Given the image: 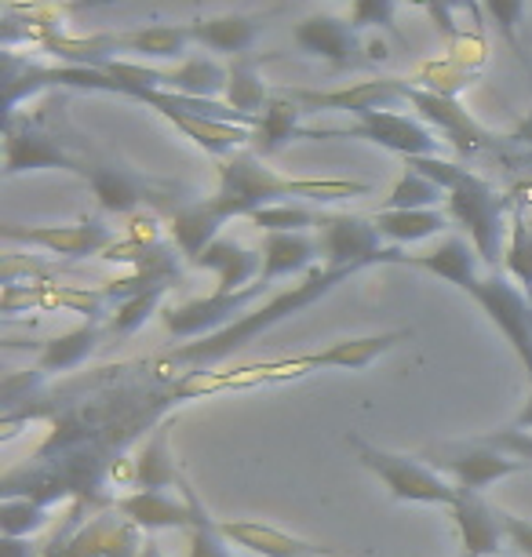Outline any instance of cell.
<instances>
[{
	"label": "cell",
	"mask_w": 532,
	"mask_h": 557,
	"mask_svg": "<svg viewBox=\"0 0 532 557\" xmlns=\"http://www.w3.org/2000/svg\"><path fill=\"white\" fill-rule=\"evenodd\" d=\"M354 273H358L354 267H325V262H321V267H314L310 273H302L296 285H285L281 292H274L270 299L259 302V307L248 310L245 318H237L231 329H223L215 335H205V339H197V343H186V346H180V350H169L164 357H153V361H158V368L164 375H172L175 368H180L183 375L186 372H205L208 364H215V361H223V357L237 354L242 346L252 343L256 335H263V332L274 329V324L288 321L292 313L314 307V302L325 299L332 288H339L343 281H350Z\"/></svg>",
	"instance_id": "1"
},
{
	"label": "cell",
	"mask_w": 532,
	"mask_h": 557,
	"mask_svg": "<svg viewBox=\"0 0 532 557\" xmlns=\"http://www.w3.org/2000/svg\"><path fill=\"white\" fill-rule=\"evenodd\" d=\"M369 183H350V178H288L263 164V157L252 150L231 153L219 161V190L212 194L223 219H248L267 205L285 201H343V197L369 194Z\"/></svg>",
	"instance_id": "2"
},
{
	"label": "cell",
	"mask_w": 532,
	"mask_h": 557,
	"mask_svg": "<svg viewBox=\"0 0 532 557\" xmlns=\"http://www.w3.org/2000/svg\"><path fill=\"white\" fill-rule=\"evenodd\" d=\"M445 212L456 226L467 230V240L482 256V262L496 267L504 259L507 248V230H510V208L515 197L499 194L496 186H488L482 175L467 172V178L445 197Z\"/></svg>",
	"instance_id": "3"
},
{
	"label": "cell",
	"mask_w": 532,
	"mask_h": 557,
	"mask_svg": "<svg viewBox=\"0 0 532 557\" xmlns=\"http://www.w3.org/2000/svg\"><path fill=\"white\" fill-rule=\"evenodd\" d=\"M347 445L354 448V456L364 470H372L383 485L391 488V496L398 503H420V507H456L460 488L456 481H448L442 470L431 462H420L412 456H398V451L375 448L364 437H347Z\"/></svg>",
	"instance_id": "4"
},
{
	"label": "cell",
	"mask_w": 532,
	"mask_h": 557,
	"mask_svg": "<svg viewBox=\"0 0 532 557\" xmlns=\"http://www.w3.org/2000/svg\"><path fill=\"white\" fill-rule=\"evenodd\" d=\"M48 113H26V117H4V175L40 172V168H59L85 178L91 161L73 153L70 139L48 128Z\"/></svg>",
	"instance_id": "5"
},
{
	"label": "cell",
	"mask_w": 532,
	"mask_h": 557,
	"mask_svg": "<svg viewBox=\"0 0 532 557\" xmlns=\"http://www.w3.org/2000/svg\"><path fill=\"white\" fill-rule=\"evenodd\" d=\"M299 139H364L398 157H431L437 150L434 132L423 121L398 110H369L347 128H302Z\"/></svg>",
	"instance_id": "6"
},
{
	"label": "cell",
	"mask_w": 532,
	"mask_h": 557,
	"mask_svg": "<svg viewBox=\"0 0 532 557\" xmlns=\"http://www.w3.org/2000/svg\"><path fill=\"white\" fill-rule=\"evenodd\" d=\"M471 299L488 313V321L496 324L499 335L510 343V350L518 354L521 368L529 375L532 386V296L518 281H510L507 273H482V281L471 288Z\"/></svg>",
	"instance_id": "7"
},
{
	"label": "cell",
	"mask_w": 532,
	"mask_h": 557,
	"mask_svg": "<svg viewBox=\"0 0 532 557\" xmlns=\"http://www.w3.org/2000/svg\"><path fill=\"white\" fill-rule=\"evenodd\" d=\"M267 292L270 285L256 281V285L237 288V292H212V296H205V299L175 302V307L161 310V324L175 339H205V335L231 329L237 318H245L248 310L259 307Z\"/></svg>",
	"instance_id": "8"
},
{
	"label": "cell",
	"mask_w": 532,
	"mask_h": 557,
	"mask_svg": "<svg viewBox=\"0 0 532 557\" xmlns=\"http://www.w3.org/2000/svg\"><path fill=\"white\" fill-rule=\"evenodd\" d=\"M143 543V529H135L124 513L107 510L85 521L81 529L70 524L45 546V557H139Z\"/></svg>",
	"instance_id": "9"
},
{
	"label": "cell",
	"mask_w": 532,
	"mask_h": 557,
	"mask_svg": "<svg viewBox=\"0 0 532 557\" xmlns=\"http://www.w3.org/2000/svg\"><path fill=\"white\" fill-rule=\"evenodd\" d=\"M431 467H437L448 481H456L460 488L482 492L504 478H515L521 470H529L525 459L510 456V451L493 448L488 441H467V445H437L426 451Z\"/></svg>",
	"instance_id": "10"
},
{
	"label": "cell",
	"mask_w": 532,
	"mask_h": 557,
	"mask_svg": "<svg viewBox=\"0 0 532 557\" xmlns=\"http://www.w3.org/2000/svg\"><path fill=\"white\" fill-rule=\"evenodd\" d=\"M318 245H321V262L325 267H380V262H391V248H383V237L375 230L372 219L364 215H329L321 212L318 223Z\"/></svg>",
	"instance_id": "11"
},
{
	"label": "cell",
	"mask_w": 532,
	"mask_h": 557,
	"mask_svg": "<svg viewBox=\"0 0 532 557\" xmlns=\"http://www.w3.org/2000/svg\"><path fill=\"white\" fill-rule=\"evenodd\" d=\"M8 245H29L40 248L48 256H62V259H88V256H102L117 234L113 226H107L102 219H81V223H59V226H18L8 223L4 230Z\"/></svg>",
	"instance_id": "12"
},
{
	"label": "cell",
	"mask_w": 532,
	"mask_h": 557,
	"mask_svg": "<svg viewBox=\"0 0 532 557\" xmlns=\"http://www.w3.org/2000/svg\"><path fill=\"white\" fill-rule=\"evenodd\" d=\"M405 99H409V107L420 113L423 124H434V128L442 132L463 157L482 153V150H488V146L496 143V135L485 132L482 124H478L453 96L420 88V84H405Z\"/></svg>",
	"instance_id": "13"
},
{
	"label": "cell",
	"mask_w": 532,
	"mask_h": 557,
	"mask_svg": "<svg viewBox=\"0 0 532 557\" xmlns=\"http://www.w3.org/2000/svg\"><path fill=\"white\" fill-rule=\"evenodd\" d=\"M405 84L401 77H380V81H358V84H343V88L314 91V88H288V96L299 102L302 110H343V113H361L369 110H401L409 107L405 99Z\"/></svg>",
	"instance_id": "14"
},
{
	"label": "cell",
	"mask_w": 532,
	"mask_h": 557,
	"mask_svg": "<svg viewBox=\"0 0 532 557\" xmlns=\"http://www.w3.org/2000/svg\"><path fill=\"white\" fill-rule=\"evenodd\" d=\"M85 183L91 186L102 212H113V215H135L146 201L158 205L161 197L172 194V186H161V183H153V178L139 175L135 168L113 164V161H91Z\"/></svg>",
	"instance_id": "15"
},
{
	"label": "cell",
	"mask_w": 532,
	"mask_h": 557,
	"mask_svg": "<svg viewBox=\"0 0 532 557\" xmlns=\"http://www.w3.org/2000/svg\"><path fill=\"white\" fill-rule=\"evenodd\" d=\"M110 507L124 513V518L143 532H161V529L186 532L194 524V499H190V492H186V478L180 485V496L158 492V488H135V492H124V496H113Z\"/></svg>",
	"instance_id": "16"
},
{
	"label": "cell",
	"mask_w": 532,
	"mask_h": 557,
	"mask_svg": "<svg viewBox=\"0 0 532 557\" xmlns=\"http://www.w3.org/2000/svg\"><path fill=\"white\" fill-rule=\"evenodd\" d=\"M453 521H456V532H460L463 557H493L504 550V546H510L507 513L488 507L482 499V492L460 488V499H456V507H453Z\"/></svg>",
	"instance_id": "17"
},
{
	"label": "cell",
	"mask_w": 532,
	"mask_h": 557,
	"mask_svg": "<svg viewBox=\"0 0 532 557\" xmlns=\"http://www.w3.org/2000/svg\"><path fill=\"white\" fill-rule=\"evenodd\" d=\"M478 262L482 256L474 251L471 240L463 237H445L442 245L423 251V256H405L401 248H391V262L387 267H412V270H423V273H434V277L448 281V285L463 288L467 296H471V288L482 281V273H478Z\"/></svg>",
	"instance_id": "18"
},
{
	"label": "cell",
	"mask_w": 532,
	"mask_h": 557,
	"mask_svg": "<svg viewBox=\"0 0 532 557\" xmlns=\"http://www.w3.org/2000/svg\"><path fill=\"white\" fill-rule=\"evenodd\" d=\"M292 45L314 59H325L332 66H350L358 62V29L350 26V18L336 15H310L302 23L292 26Z\"/></svg>",
	"instance_id": "19"
},
{
	"label": "cell",
	"mask_w": 532,
	"mask_h": 557,
	"mask_svg": "<svg viewBox=\"0 0 532 557\" xmlns=\"http://www.w3.org/2000/svg\"><path fill=\"white\" fill-rule=\"evenodd\" d=\"M409 329H398V332H380V335H361V339H339L325 346L318 354H302V357H292V368L302 375V372H314V368H347V372H361L369 368L375 357H383L387 350H394L398 343L409 339Z\"/></svg>",
	"instance_id": "20"
},
{
	"label": "cell",
	"mask_w": 532,
	"mask_h": 557,
	"mask_svg": "<svg viewBox=\"0 0 532 557\" xmlns=\"http://www.w3.org/2000/svg\"><path fill=\"white\" fill-rule=\"evenodd\" d=\"M190 267L215 273V292H237L259 281V273H263V251L245 248L242 240L231 237H215Z\"/></svg>",
	"instance_id": "21"
},
{
	"label": "cell",
	"mask_w": 532,
	"mask_h": 557,
	"mask_svg": "<svg viewBox=\"0 0 532 557\" xmlns=\"http://www.w3.org/2000/svg\"><path fill=\"white\" fill-rule=\"evenodd\" d=\"M219 529L234 546H245L259 557H332L336 550L310 540H299V535H288L274 529V524L263 521H219Z\"/></svg>",
	"instance_id": "22"
},
{
	"label": "cell",
	"mask_w": 532,
	"mask_h": 557,
	"mask_svg": "<svg viewBox=\"0 0 532 557\" xmlns=\"http://www.w3.org/2000/svg\"><path fill=\"white\" fill-rule=\"evenodd\" d=\"M183 478L186 474L172 451V419H164V423L150 430V437L139 445V456L132 459V485L169 492V488H180Z\"/></svg>",
	"instance_id": "23"
},
{
	"label": "cell",
	"mask_w": 532,
	"mask_h": 557,
	"mask_svg": "<svg viewBox=\"0 0 532 557\" xmlns=\"http://www.w3.org/2000/svg\"><path fill=\"white\" fill-rule=\"evenodd\" d=\"M263 273L259 281L274 288L281 277H302L321 267L318 234H267L263 237Z\"/></svg>",
	"instance_id": "24"
},
{
	"label": "cell",
	"mask_w": 532,
	"mask_h": 557,
	"mask_svg": "<svg viewBox=\"0 0 532 557\" xmlns=\"http://www.w3.org/2000/svg\"><path fill=\"white\" fill-rule=\"evenodd\" d=\"M226 226L223 212L215 208L212 197H201V201H186L169 215V237L172 245L180 248V256L186 262H194L201 251L219 237V230Z\"/></svg>",
	"instance_id": "25"
},
{
	"label": "cell",
	"mask_w": 532,
	"mask_h": 557,
	"mask_svg": "<svg viewBox=\"0 0 532 557\" xmlns=\"http://www.w3.org/2000/svg\"><path fill=\"white\" fill-rule=\"evenodd\" d=\"M302 110L296 99L288 96V88H281L270 96L267 102V110L259 113V121H256V128H252V146L248 150L259 153V157H270V153H277L281 146H288L292 139H299L302 135Z\"/></svg>",
	"instance_id": "26"
},
{
	"label": "cell",
	"mask_w": 532,
	"mask_h": 557,
	"mask_svg": "<svg viewBox=\"0 0 532 557\" xmlns=\"http://www.w3.org/2000/svg\"><path fill=\"white\" fill-rule=\"evenodd\" d=\"M194 45H201L205 51L215 55H231L242 59L256 48L259 40V18L252 15H215V18H197L190 23Z\"/></svg>",
	"instance_id": "27"
},
{
	"label": "cell",
	"mask_w": 532,
	"mask_h": 557,
	"mask_svg": "<svg viewBox=\"0 0 532 557\" xmlns=\"http://www.w3.org/2000/svg\"><path fill=\"white\" fill-rule=\"evenodd\" d=\"M375 230H380V237L394 240V245H420L426 237H437L445 234L448 226H453V219L442 208H401V212H394V208H380V212L372 215Z\"/></svg>",
	"instance_id": "28"
},
{
	"label": "cell",
	"mask_w": 532,
	"mask_h": 557,
	"mask_svg": "<svg viewBox=\"0 0 532 557\" xmlns=\"http://www.w3.org/2000/svg\"><path fill=\"white\" fill-rule=\"evenodd\" d=\"M99 318H88L85 324H77V329L55 335V339H45L40 343V354H37V368L45 375H55V372H70V368L85 364L91 350L99 346Z\"/></svg>",
	"instance_id": "29"
},
{
	"label": "cell",
	"mask_w": 532,
	"mask_h": 557,
	"mask_svg": "<svg viewBox=\"0 0 532 557\" xmlns=\"http://www.w3.org/2000/svg\"><path fill=\"white\" fill-rule=\"evenodd\" d=\"M121 55L139 59V62H169L186 59V48L194 45L190 26H150V29H132V34H117Z\"/></svg>",
	"instance_id": "30"
},
{
	"label": "cell",
	"mask_w": 532,
	"mask_h": 557,
	"mask_svg": "<svg viewBox=\"0 0 532 557\" xmlns=\"http://www.w3.org/2000/svg\"><path fill=\"white\" fill-rule=\"evenodd\" d=\"M226 91H223V102L226 107H234L237 113H245V117L259 121V113L267 110V102L274 91L267 88L263 73H259V62L252 55H242L234 59L231 66H226Z\"/></svg>",
	"instance_id": "31"
},
{
	"label": "cell",
	"mask_w": 532,
	"mask_h": 557,
	"mask_svg": "<svg viewBox=\"0 0 532 557\" xmlns=\"http://www.w3.org/2000/svg\"><path fill=\"white\" fill-rule=\"evenodd\" d=\"M504 267H507V277L518 281V285L532 296V197L529 201L515 197V208H510V230H507V248H504Z\"/></svg>",
	"instance_id": "32"
},
{
	"label": "cell",
	"mask_w": 532,
	"mask_h": 557,
	"mask_svg": "<svg viewBox=\"0 0 532 557\" xmlns=\"http://www.w3.org/2000/svg\"><path fill=\"white\" fill-rule=\"evenodd\" d=\"M226 77L231 73H226V66H219L215 59L190 55L175 70H169V91H180V96H194V99H219L226 91Z\"/></svg>",
	"instance_id": "33"
},
{
	"label": "cell",
	"mask_w": 532,
	"mask_h": 557,
	"mask_svg": "<svg viewBox=\"0 0 532 557\" xmlns=\"http://www.w3.org/2000/svg\"><path fill=\"white\" fill-rule=\"evenodd\" d=\"M186 492H190V499H194V524L186 529V557H234L231 540L223 535L212 513L205 510V503L197 496V488L190 485V478H186Z\"/></svg>",
	"instance_id": "34"
},
{
	"label": "cell",
	"mask_w": 532,
	"mask_h": 557,
	"mask_svg": "<svg viewBox=\"0 0 532 557\" xmlns=\"http://www.w3.org/2000/svg\"><path fill=\"white\" fill-rule=\"evenodd\" d=\"M263 234H314L321 223V212H314L307 201H285V205H267L259 212L248 215Z\"/></svg>",
	"instance_id": "35"
},
{
	"label": "cell",
	"mask_w": 532,
	"mask_h": 557,
	"mask_svg": "<svg viewBox=\"0 0 532 557\" xmlns=\"http://www.w3.org/2000/svg\"><path fill=\"white\" fill-rule=\"evenodd\" d=\"M172 285H153V288H143L135 296L113 302V318H110V332L113 335H132L139 332L153 313H161V299L169 296Z\"/></svg>",
	"instance_id": "36"
},
{
	"label": "cell",
	"mask_w": 532,
	"mask_h": 557,
	"mask_svg": "<svg viewBox=\"0 0 532 557\" xmlns=\"http://www.w3.org/2000/svg\"><path fill=\"white\" fill-rule=\"evenodd\" d=\"M51 521V507L26 496H8L0 503V535H12V540H29Z\"/></svg>",
	"instance_id": "37"
},
{
	"label": "cell",
	"mask_w": 532,
	"mask_h": 557,
	"mask_svg": "<svg viewBox=\"0 0 532 557\" xmlns=\"http://www.w3.org/2000/svg\"><path fill=\"white\" fill-rule=\"evenodd\" d=\"M442 197H448L442 186L420 175L416 168H405L401 178L394 183V190L387 194V201H383V208H394V212H401V208H437Z\"/></svg>",
	"instance_id": "38"
},
{
	"label": "cell",
	"mask_w": 532,
	"mask_h": 557,
	"mask_svg": "<svg viewBox=\"0 0 532 557\" xmlns=\"http://www.w3.org/2000/svg\"><path fill=\"white\" fill-rule=\"evenodd\" d=\"M394 12H398V0H354L350 26L354 29H387V34L398 37Z\"/></svg>",
	"instance_id": "39"
},
{
	"label": "cell",
	"mask_w": 532,
	"mask_h": 557,
	"mask_svg": "<svg viewBox=\"0 0 532 557\" xmlns=\"http://www.w3.org/2000/svg\"><path fill=\"white\" fill-rule=\"evenodd\" d=\"M405 168H416L420 175H426L431 183L442 186L445 194H453L456 186H460L463 178H467V168L453 164V161H442L437 153H431V157H409V161H405Z\"/></svg>",
	"instance_id": "40"
},
{
	"label": "cell",
	"mask_w": 532,
	"mask_h": 557,
	"mask_svg": "<svg viewBox=\"0 0 532 557\" xmlns=\"http://www.w3.org/2000/svg\"><path fill=\"white\" fill-rule=\"evenodd\" d=\"M420 88H431V91H442V96H453L467 84V70L460 62H426L420 70Z\"/></svg>",
	"instance_id": "41"
},
{
	"label": "cell",
	"mask_w": 532,
	"mask_h": 557,
	"mask_svg": "<svg viewBox=\"0 0 532 557\" xmlns=\"http://www.w3.org/2000/svg\"><path fill=\"white\" fill-rule=\"evenodd\" d=\"M482 12L493 18L496 29L510 45H518V26H521V15H525V0H482Z\"/></svg>",
	"instance_id": "42"
},
{
	"label": "cell",
	"mask_w": 532,
	"mask_h": 557,
	"mask_svg": "<svg viewBox=\"0 0 532 557\" xmlns=\"http://www.w3.org/2000/svg\"><path fill=\"white\" fill-rule=\"evenodd\" d=\"M507 535H510V546H515L521 557H532V521L510 518L507 513Z\"/></svg>",
	"instance_id": "43"
},
{
	"label": "cell",
	"mask_w": 532,
	"mask_h": 557,
	"mask_svg": "<svg viewBox=\"0 0 532 557\" xmlns=\"http://www.w3.org/2000/svg\"><path fill=\"white\" fill-rule=\"evenodd\" d=\"M0 557H45V546H34L29 540H12V535H0Z\"/></svg>",
	"instance_id": "44"
},
{
	"label": "cell",
	"mask_w": 532,
	"mask_h": 557,
	"mask_svg": "<svg viewBox=\"0 0 532 557\" xmlns=\"http://www.w3.org/2000/svg\"><path fill=\"white\" fill-rule=\"evenodd\" d=\"M507 139H515V143H529V146H532V117H525L521 124H515Z\"/></svg>",
	"instance_id": "45"
},
{
	"label": "cell",
	"mask_w": 532,
	"mask_h": 557,
	"mask_svg": "<svg viewBox=\"0 0 532 557\" xmlns=\"http://www.w3.org/2000/svg\"><path fill=\"white\" fill-rule=\"evenodd\" d=\"M510 426H518V430H532V386H529V397H525V408L518 412V419Z\"/></svg>",
	"instance_id": "46"
},
{
	"label": "cell",
	"mask_w": 532,
	"mask_h": 557,
	"mask_svg": "<svg viewBox=\"0 0 532 557\" xmlns=\"http://www.w3.org/2000/svg\"><path fill=\"white\" fill-rule=\"evenodd\" d=\"M139 557H169V554H164L153 540H146V543H143V550H139Z\"/></svg>",
	"instance_id": "47"
},
{
	"label": "cell",
	"mask_w": 532,
	"mask_h": 557,
	"mask_svg": "<svg viewBox=\"0 0 532 557\" xmlns=\"http://www.w3.org/2000/svg\"><path fill=\"white\" fill-rule=\"evenodd\" d=\"M102 4H117V0H77V12H85V8H102Z\"/></svg>",
	"instance_id": "48"
}]
</instances>
